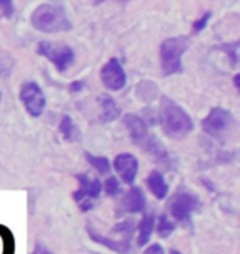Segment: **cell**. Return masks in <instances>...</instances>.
<instances>
[{
	"label": "cell",
	"instance_id": "obj_1",
	"mask_svg": "<svg viewBox=\"0 0 240 254\" xmlns=\"http://www.w3.org/2000/svg\"><path fill=\"white\" fill-rule=\"evenodd\" d=\"M160 123L163 132L171 139H183L192 130V121L186 111L170 98H161L160 103Z\"/></svg>",
	"mask_w": 240,
	"mask_h": 254
},
{
	"label": "cell",
	"instance_id": "obj_2",
	"mask_svg": "<svg viewBox=\"0 0 240 254\" xmlns=\"http://www.w3.org/2000/svg\"><path fill=\"white\" fill-rule=\"evenodd\" d=\"M32 25L43 33H59L73 28L64 8L51 3H43L35 8L32 13Z\"/></svg>",
	"mask_w": 240,
	"mask_h": 254
},
{
	"label": "cell",
	"instance_id": "obj_3",
	"mask_svg": "<svg viewBox=\"0 0 240 254\" xmlns=\"http://www.w3.org/2000/svg\"><path fill=\"white\" fill-rule=\"evenodd\" d=\"M190 47L186 37H175L168 38L160 47V58H161V69L166 76L180 73L181 71V57Z\"/></svg>",
	"mask_w": 240,
	"mask_h": 254
},
{
	"label": "cell",
	"instance_id": "obj_4",
	"mask_svg": "<svg viewBox=\"0 0 240 254\" xmlns=\"http://www.w3.org/2000/svg\"><path fill=\"white\" fill-rule=\"evenodd\" d=\"M38 55L48 58L51 63L56 66V69L66 71L68 66L73 63L74 52L73 48L63 43H53V42H40L37 48Z\"/></svg>",
	"mask_w": 240,
	"mask_h": 254
},
{
	"label": "cell",
	"instance_id": "obj_5",
	"mask_svg": "<svg viewBox=\"0 0 240 254\" xmlns=\"http://www.w3.org/2000/svg\"><path fill=\"white\" fill-rule=\"evenodd\" d=\"M234 127V116L222 108H214L207 118L202 121V129L206 134L221 139Z\"/></svg>",
	"mask_w": 240,
	"mask_h": 254
},
{
	"label": "cell",
	"instance_id": "obj_6",
	"mask_svg": "<svg viewBox=\"0 0 240 254\" xmlns=\"http://www.w3.org/2000/svg\"><path fill=\"white\" fill-rule=\"evenodd\" d=\"M20 99L32 118H40L43 114L47 99H45L43 91L37 83H25L22 86V91H20Z\"/></svg>",
	"mask_w": 240,
	"mask_h": 254
},
{
	"label": "cell",
	"instance_id": "obj_7",
	"mask_svg": "<svg viewBox=\"0 0 240 254\" xmlns=\"http://www.w3.org/2000/svg\"><path fill=\"white\" fill-rule=\"evenodd\" d=\"M197 206H199V198L190 191H185L173 198L170 203V211L175 220L186 221L197 210Z\"/></svg>",
	"mask_w": 240,
	"mask_h": 254
},
{
	"label": "cell",
	"instance_id": "obj_8",
	"mask_svg": "<svg viewBox=\"0 0 240 254\" xmlns=\"http://www.w3.org/2000/svg\"><path fill=\"white\" fill-rule=\"evenodd\" d=\"M100 79L105 88H109L110 91H119L124 88L127 83V74L124 68H122V64L119 63V60L112 58L109 63L102 66Z\"/></svg>",
	"mask_w": 240,
	"mask_h": 254
},
{
	"label": "cell",
	"instance_id": "obj_9",
	"mask_svg": "<svg viewBox=\"0 0 240 254\" xmlns=\"http://www.w3.org/2000/svg\"><path fill=\"white\" fill-rule=\"evenodd\" d=\"M114 169L124 184L132 185L139 174V160L132 154H119L114 160Z\"/></svg>",
	"mask_w": 240,
	"mask_h": 254
},
{
	"label": "cell",
	"instance_id": "obj_10",
	"mask_svg": "<svg viewBox=\"0 0 240 254\" xmlns=\"http://www.w3.org/2000/svg\"><path fill=\"white\" fill-rule=\"evenodd\" d=\"M124 126L127 127L130 134V139L137 145H144V142L148 139V126L140 116L137 114H125L124 116Z\"/></svg>",
	"mask_w": 240,
	"mask_h": 254
},
{
	"label": "cell",
	"instance_id": "obj_11",
	"mask_svg": "<svg viewBox=\"0 0 240 254\" xmlns=\"http://www.w3.org/2000/svg\"><path fill=\"white\" fill-rule=\"evenodd\" d=\"M146 200L145 193L139 187H132V189L122 196L120 200V211L122 213H140L145 210Z\"/></svg>",
	"mask_w": 240,
	"mask_h": 254
},
{
	"label": "cell",
	"instance_id": "obj_12",
	"mask_svg": "<svg viewBox=\"0 0 240 254\" xmlns=\"http://www.w3.org/2000/svg\"><path fill=\"white\" fill-rule=\"evenodd\" d=\"M78 180H79V190L74 191V200L76 201H81L84 198H91V200H96L99 198L100 191H102V184L100 180L97 179H91L88 174H83V175H78Z\"/></svg>",
	"mask_w": 240,
	"mask_h": 254
},
{
	"label": "cell",
	"instance_id": "obj_13",
	"mask_svg": "<svg viewBox=\"0 0 240 254\" xmlns=\"http://www.w3.org/2000/svg\"><path fill=\"white\" fill-rule=\"evenodd\" d=\"M88 233H89V236L93 241L99 243V245L105 246V248H109V250H112L117 254H127L130 251V241L129 240H124V241L110 240V238H105V236H102L100 233H97L91 225H88Z\"/></svg>",
	"mask_w": 240,
	"mask_h": 254
},
{
	"label": "cell",
	"instance_id": "obj_14",
	"mask_svg": "<svg viewBox=\"0 0 240 254\" xmlns=\"http://www.w3.org/2000/svg\"><path fill=\"white\" fill-rule=\"evenodd\" d=\"M146 185L148 189H150V191L155 195V198H158V200H163V198H166L168 195V184L165 182V179H163V175L160 174V172L153 170L150 175L146 177Z\"/></svg>",
	"mask_w": 240,
	"mask_h": 254
},
{
	"label": "cell",
	"instance_id": "obj_15",
	"mask_svg": "<svg viewBox=\"0 0 240 254\" xmlns=\"http://www.w3.org/2000/svg\"><path fill=\"white\" fill-rule=\"evenodd\" d=\"M153 230H155V216H153V213H148V215L144 216V220L140 221V226H139V241H137L139 246L148 245Z\"/></svg>",
	"mask_w": 240,
	"mask_h": 254
},
{
	"label": "cell",
	"instance_id": "obj_16",
	"mask_svg": "<svg viewBox=\"0 0 240 254\" xmlns=\"http://www.w3.org/2000/svg\"><path fill=\"white\" fill-rule=\"evenodd\" d=\"M100 106H102V121L104 123H110L119 118L120 111L117 108L115 101L109 98V96H100Z\"/></svg>",
	"mask_w": 240,
	"mask_h": 254
},
{
	"label": "cell",
	"instance_id": "obj_17",
	"mask_svg": "<svg viewBox=\"0 0 240 254\" xmlns=\"http://www.w3.org/2000/svg\"><path fill=\"white\" fill-rule=\"evenodd\" d=\"M135 94L139 96V99L144 101V103H151L158 96V88L153 81H142V83H139V86H137Z\"/></svg>",
	"mask_w": 240,
	"mask_h": 254
},
{
	"label": "cell",
	"instance_id": "obj_18",
	"mask_svg": "<svg viewBox=\"0 0 240 254\" xmlns=\"http://www.w3.org/2000/svg\"><path fill=\"white\" fill-rule=\"evenodd\" d=\"M86 160H88L91 167H94L100 175H107L110 172V162L109 159H105V157H96L93 154H89V152H86Z\"/></svg>",
	"mask_w": 240,
	"mask_h": 254
},
{
	"label": "cell",
	"instance_id": "obj_19",
	"mask_svg": "<svg viewBox=\"0 0 240 254\" xmlns=\"http://www.w3.org/2000/svg\"><path fill=\"white\" fill-rule=\"evenodd\" d=\"M15 60L8 52L0 50V78H8L10 73L13 71Z\"/></svg>",
	"mask_w": 240,
	"mask_h": 254
},
{
	"label": "cell",
	"instance_id": "obj_20",
	"mask_svg": "<svg viewBox=\"0 0 240 254\" xmlns=\"http://www.w3.org/2000/svg\"><path fill=\"white\" fill-rule=\"evenodd\" d=\"M59 130H61V134H63V137H64L66 140H73V139H74L76 127H74L73 119H71L69 116H64V118L61 119Z\"/></svg>",
	"mask_w": 240,
	"mask_h": 254
},
{
	"label": "cell",
	"instance_id": "obj_21",
	"mask_svg": "<svg viewBox=\"0 0 240 254\" xmlns=\"http://www.w3.org/2000/svg\"><path fill=\"white\" fill-rule=\"evenodd\" d=\"M173 231H175V225L168 220L166 215H161L160 220H158V235L161 238H168Z\"/></svg>",
	"mask_w": 240,
	"mask_h": 254
},
{
	"label": "cell",
	"instance_id": "obj_22",
	"mask_svg": "<svg viewBox=\"0 0 240 254\" xmlns=\"http://www.w3.org/2000/svg\"><path fill=\"white\" fill-rule=\"evenodd\" d=\"M134 221L132 220H122L120 223H117V225L114 226V230H112V233H119V235H124L127 240L130 238L132 231H134Z\"/></svg>",
	"mask_w": 240,
	"mask_h": 254
},
{
	"label": "cell",
	"instance_id": "obj_23",
	"mask_svg": "<svg viewBox=\"0 0 240 254\" xmlns=\"http://www.w3.org/2000/svg\"><path fill=\"white\" fill-rule=\"evenodd\" d=\"M104 190L107 195L110 196H115L117 193H120V182L115 179V177H109V179L105 180L104 184Z\"/></svg>",
	"mask_w": 240,
	"mask_h": 254
},
{
	"label": "cell",
	"instance_id": "obj_24",
	"mask_svg": "<svg viewBox=\"0 0 240 254\" xmlns=\"http://www.w3.org/2000/svg\"><path fill=\"white\" fill-rule=\"evenodd\" d=\"M221 50H226V52L231 53V60H232V64H237V50H239V42L232 43V45H222V47H217Z\"/></svg>",
	"mask_w": 240,
	"mask_h": 254
},
{
	"label": "cell",
	"instance_id": "obj_25",
	"mask_svg": "<svg viewBox=\"0 0 240 254\" xmlns=\"http://www.w3.org/2000/svg\"><path fill=\"white\" fill-rule=\"evenodd\" d=\"M0 10L5 17H12L13 13V0H0Z\"/></svg>",
	"mask_w": 240,
	"mask_h": 254
},
{
	"label": "cell",
	"instance_id": "obj_26",
	"mask_svg": "<svg viewBox=\"0 0 240 254\" xmlns=\"http://www.w3.org/2000/svg\"><path fill=\"white\" fill-rule=\"evenodd\" d=\"M209 18H211V12H206L202 18H199L197 22H194V27H192L194 33H199L201 30H204V27H206V23H207Z\"/></svg>",
	"mask_w": 240,
	"mask_h": 254
},
{
	"label": "cell",
	"instance_id": "obj_27",
	"mask_svg": "<svg viewBox=\"0 0 240 254\" xmlns=\"http://www.w3.org/2000/svg\"><path fill=\"white\" fill-rule=\"evenodd\" d=\"M78 203H79V210L83 213L91 211V210H93V206H94V200H91V198H84V200H81Z\"/></svg>",
	"mask_w": 240,
	"mask_h": 254
},
{
	"label": "cell",
	"instance_id": "obj_28",
	"mask_svg": "<svg viewBox=\"0 0 240 254\" xmlns=\"http://www.w3.org/2000/svg\"><path fill=\"white\" fill-rule=\"evenodd\" d=\"M144 254H165V251H163V248L160 245H151L146 248Z\"/></svg>",
	"mask_w": 240,
	"mask_h": 254
},
{
	"label": "cell",
	"instance_id": "obj_29",
	"mask_svg": "<svg viewBox=\"0 0 240 254\" xmlns=\"http://www.w3.org/2000/svg\"><path fill=\"white\" fill-rule=\"evenodd\" d=\"M83 88H84L83 81H74V83L69 86V91L71 93H79V91H83Z\"/></svg>",
	"mask_w": 240,
	"mask_h": 254
},
{
	"label": "cell",
	"instance_id": "obj_30",
	"mask_svg": "<svg viewBox=\"0 0 240 254\" xmlns=\"http://www.w3.org/2000/svg\"><path fill=\"white\" fill-rule=\"evenodd\" d=\"M234 83H236V88H239V74L236 76V79H234Z\"/></svg>",
	"mask_w": 240,
	"mask_h": 254
},
{
	"label": "cell",
	"instance_id": "obj_31",
	"mask_svg": "<svg viewBox=\"0 0 240 254\" xmlns=\"http://www.w3.org/2000/svg\"><path fill=\"white\" fill-rule=\"evenodd\" d=\"M170 254H181V253H180V251H176V250H171Z\"/></svg>",
	"mask_w": 240,
	"mask_h": 254
},
{
	"label": "cell",
	"instance_id": "obj_32",
	"mask_svg": "<svg viewBox=\"0 0 240 254\" xmlns=\"http://www.w3.org/2000/svg\"><path fill=\"white\" fill-rule=\"evenodd\" d=\"M102 2H104V0H96V3H97V5H99V3H102Z\"/></svg>",
	"mask_w": 240,
	"mask_h": 254
},
{
	"label": "cell",
	"instance_id": "obj_33",
	"mask_svg": "<svg viewBox=\"0 0 240 254\" xmlns=\"http://www.w3.org/2000/svg\"><path fill=\"white\" fill-rule=\"evenodd\" d=\"M40 254H51V253H48V251H42V253H40Z\"/></svg>",
	"mask_w": 240,
	"mask_h": 254
}]
</instances>
